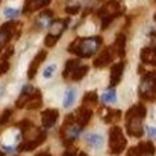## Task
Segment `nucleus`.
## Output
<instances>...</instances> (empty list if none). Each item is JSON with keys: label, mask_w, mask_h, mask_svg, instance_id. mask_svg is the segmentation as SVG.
<instances>
[{"label": "nucleus", "mask_w": 156, "mask_h": 156, "mask_svg": "<svg viewBox=\"0 0 156 156\" xmlns=\"http://www.w3.org/2000/svg\"><path fill=\"white\" fill-rule=\"evenodd\" d=\"M102 102L106 105H112L117 102V94H115V90H112V88H109L106 93L102 94Z\"/></svg>", "instance_id": "nucleus-25"}, {"label": "nucleus", "mask_w": 156, "mask_h": 156, "mask_svg": "<svg viewBox=\"0 0 156 156\" xmlns=\"http://www.w3.org/2000/svg\"><path fill=\"white\" fill-rule=\"evenodd\" d=\"M102 37H88V38H77L68 46V52L74 53L79 58H90L97 52L102 46Z\"/></svg>", "instance_id": "nucleus-3"}, {"label": "nucleus", "mask_w": 156, "mask_h": 156, "mask_svg": "<svg viewBox=\"0 0 156 156\" xmlns=\"http://www.w3.org/2000/svg\"><path fill=\"white\" fill-rule=\"evenodd\" d=\"M64 156H76V153H74V152H67Z\"/></svg>", "instance_id": "nucleus-34"}, {"label": "nucleus", "mask_w": 156, "mask_h": 156, "mask_svg": "<svg viewBox=\"0 0 156 156\" xmlns=\"http://www.w3.org/2000/svg\"><path fill=\"white\" fill-rule=\"evenodd\" d=\"M0 156H3V155H2V153H0Z\"/></svg>", "instance_id": "nucleus-37"}, {"label": "nucleus", "mask_w": 156, "mask_h": 156, "mask_svg": "<svg viewBox=\"0 0 156 156\" xmlns=\"http://www.w3.org/2000/svg\"><path fill=\"white\" fill-rule=\"evenodd\" d=\"M67 24H68V20H53L52 24L49 26L50 27V32L46 37V41H44L47 47H53L56 44V41L59 40V37L67 29Z\"/></svg>", "instance_id": "nucleus-8"}, {"label": "nucleus", "mask_w": 156, "mask_h": 156, "mask_svg": "<svg viewBox=\"0 0 156 156\" xmlns=\"http://www.w3.org/2000/svg\"><path fill=\"white\" fill-rule=\"evenodd\" d=\"M83 127L85 126H82L76 120L74 115H68L65 118V123H64L62 129H61V138L65 143V146H70L74 140H77L79 135H80V132L83 130Z\"/></svg>", "instance_id": "nucleus-5"}, {"label": "nucleus", "mask_w": 156, "mask_h": 156, "mask_svg": "<svg viewBox=\"0 0 156 156\" xmlns=\"http://www.w3.org/2000/svg\"><path fill=\"white\" fill-rule=\"evenodd\" d=\"M126 136L123 135V130L118 126L111 127L109 130V150L114 155H120L124 149H126Z\"/></svg>", "instance_id": "nucleus-7"}, {"label": "nucleus", "mask_w": 156, "mask_h": 156, "mask_svg": "<svg viewBox=\"0 0 156 156\" xmlns=\"http://www.w3.org/2000/svg\"><path fill=\"white\" fill-rule=\"evenodd\" d=\"M41 106V93H40V90L35 93V96L30 99V102L26 105V108L27 109H37V108H40Z\"/></svg>", "instance_id": "nucleus-27"}, {"label": "nucleus", "mask_w": 156, "mask_h": 156, "mask_svg": "<svg viewBox=\"0 0 156 156\" xmlns=\"http://www.w3.org/2000/svg\"><path fill=\"white\" fill-rule=\"evenodd\" d=\"M146 117V108L144 105L138 103L132 106L127 114H126V130L130 136L140 138L144 133V127H143V120Z\"/></svg>", "instance_id": "nucleus-2"}, {"label": "nucleus", "mask_w": 156, "mask_h": 156, "mask_svg": "<svg viewBox=\"0 0 156 156\" xmlns=\"http://www.w3.org/2000/svg\"><path fill=\"white\" fill-rule=\"evenodd\" d=\"M58 118H59V114H58L56 109H46V111L41 114V123H43L44 129L53 127V126L56 124Z\"/></svg>", "instance_id": "nucleus-14"}, {"label": "nucleus", "mask_w": 156, "mask_h": 156, "mask_svg": "<svg viewBox=\"0 0 156 156\" xmlns=\"http://www.w3.org/2000/svg\"><path fill=\"white\" fill-rule=\"evenodd\" d=\"M52 0H24V14H30L34 11H38L44 6H47Z\"/></svg>", "instance_id": "nucleus-16"}, {"label": "nucleus", "mask_w": 156, "mask_h": 156, "mask_svg": "<svg viewBox=\"0 0 156 156\" xmlns=\"http://www.w3.org/2000/svg\"><path fill=\"white\" fill-rule=\"evenodd\" d=\"M83 0H67V6H65V12L70 15H74L79 12L80 6H82Z\"/></svg>", "instance_id": "nucleus-21"}, {"label": "nucleus", "mask_w": 156, "mask_h": 156, "mask_svg": "<svg viewBox=\"0 0 156 156\" xmlns=\"http://www.w3.org/2000/svg\"><path fill=\"white\" fill-rule=\"evenodd\" d=\"M155 155V146L152 143H140L136 147H132L127 156H153Z\"/></svg>", "instance_id": "nucleus-10"}, {"label": "nucleus", "mask_w": 156, "mask_h": 156, "mask_svg": "<svg viewBox=\"0 0 156 156\" xmlns=\"http://www.w3.org/2000/svg\"><path fill=\"white\" fill-rule=\"evenodd\" d=\"M112 47H114V52H115L117 56L123 58V56H124V52H126V37H124L123 34H118Z\"/></svg>", "instance_id": "nucleus-19"}, {"label": "nucleus", "mask_w": 156, "mask_h": 156, "mask_svg": "<svg viewBox=\"0 0 156 156\" xmlns=\"http://www.w3.org/2000/svg\"><path fill=\"white\" fill-rule=\"evenodd\" d=\"M138 93L143 100H147V102L156 100V71H149L143 76Z\"/></svg>", "instance_id": "nucleus-6"}, {"label": "nucleus", "mask_w": 156, "mask_h": 156, "mask_svg": "<svg viewBox=\"0 0 156 156\" xmlns=\"http://www.w3.org/2000/svg\"><path fill=\"white\" fill-rule=\"evenodd\" d=\"M46 56H47L46 50H40V52H38V55L34 58V61L30 62L29 71H27V77H29V79H34V77H35V74H37V71H38V68H40L41 62L46 59Z\"/></svg>", "instance_id": "nucleus-15"}, {"label": "nucleus", "mask_w": 156, "mask_h": 156, "mask_svg": "<svg viewBox=\"0 0 156 156\" xmlns=\"http://www.w3.org/2000/svg\"><path fill=\"white\" fill-rule=\"evenodd\" d=\"M37 91H38V90L34 88L32 85H26V87H23L21 94H20V97H18V100H17L15 106H17V108H26V105L30 102V99L35 96Z\"/></svg>", "instance_id": "nucleus-12"}, {"label": "nucleus", "mask_w": 156, "mask_h": 156, "mask_svg": "<svg viewBox=\"0 0 156 156\" xmlns=\"http://www.w3.org/2000/svg\"><path fill=\"white\" fill-rule=\"evenodd\" d=\"M21 24L17 23V21H9V23H5L2 27H0V52L6 47L8 41L14 37V32L17 30V27H20Z\"/></svg>", "instance_id": "nucleus-9"}, {"label": "nucleus", "mask_w": 156, "mask_h": 156, "mask_svg": "<svg viewBox=\"0 0 156 156\" xmlns=\"http://www.w3.org/2000/svg\"><path fill=\"white\" fill-rule=\"evenodd\" d=\"M114 47H106L102 50V53H99V56L94 59V67L96 68H103L106 65H109L114 61Z\"/></svg>", "instance_id": "nucleus-11"}, {"label": "nucleus", "mask_w": 156, "mask_h": 156, "mask_svg": "<svg viewBox=\"0 0 156 156\" xmlns=\"http://www.w3.org/2000/svg\"><path fill=\"white\" fill-rule=\"evenodd\" d=\"M52 18H53V11L50 9H46L40 14L38 20H37V26L38 29H44V27H49L52 24Z\"/></svg>", "instance_id": "nucleus-17"}, {"label": "nucleus", "mask_w": 156, "mask_h": 156, "mask_svg": "<svg viewBox=\"0 0 156 156\" xmlns=\"http://www.w3.org/2000/svg\"><path fill=\"white\" fill-rule=\"evenodd\" d=\"M3 15L8 17V18H15V17L20 15V9H17V8H6L3 11Z\"/></svg>", "instance_id": "nucleus-28"}, {"label": "nucleus", "mask_w": 156, "mask_h": 156, "mask_svg": "<svg viewBox=\"0 0 156 156\" xmlns=\"http://www.w3.org/2000/svg\"><path fill=\"white\" fill-rule=\"evenodd\" d=\"M80 65V62L77 61V59H70V61H67V64H65V70H64V77L65 79H70V76L73 74V71L77 68Z\"/></svg>", "instance_id": "nucleus-23"}, {"label": "nucleus", "mask_w": 156, "mask_h": 156, "mask_svg": "<svg viewBox=\"0 0 156 156\" xmlns=\"http://www.w3.org/2000/svg\"><path fill=\"white\" fill-rule=\"evenodd\" d=\"M141 61L149 65H156V49L155 47H144L141 50Z\"/></svg>", "instance_id": "nucleus-18"}, {"label": "nucleus", "mask_w": 156, "mask_h": 156, "mask_svg": "<svg viewBox=\"0 0 156 156\" xmlns=\"http://www.w3.org/2000/svg\"><path fill=\"white\" fill-rule=\"evenodd\" d=\"M155 21H156V14H155Z\"/></svg>", "instance_id": "nucleus-36"}, {"label": "nucleus", "mask_w": 156, "mask_h": 156, "mask_svg": "<svg viewBox=\"0 0 156 156\" xmlns=\"http://www.w3.org/2000/svg\"><path fill=\"white\" fill-rule=\"evenodd\" d=\"M8 70H9V62H8V59L2 58V59H0V74L6 73Z\"/></svg>", "instance_id": "nucleus-31"}, {"label": "nucleus", "mask_w": 156, "mask_h": 156, "mask_svg": "<svg viewBox=\"0 0 156 156\" xmlns=\"http://www.w3.org/2000/svg\"><path fill=\"white\" fill-rule=\"evenodd\" d=\"M124 65L126 62H117L115 65H112L111 68V74H109V85L111 87H115L120 83L121 77H123V73H124Z\"/></svg>", "instance_id": "nucleus-13"}, {"label": "nucleus", "mask_w": 156, "mask_h": 156, "mask_svg": "<svg viewBox=\"0 0 156 156\" xmlns=\"http://www.w3.org/2000/svg\"><path fill=\"white\" fill-rule=\"evenodd\" d=\"M11 109H6L5 112H3V115L0 117V124H6V121L9 120V117H11Z\"/></svg>", "instance_id": "nucleus-32"}, {"label": "nucleus", "mask_w": 156, "mask_h": 156, "mask_svg": "<svg viewBox=\"0 0 156 156\" xmlns=\"http://www.w3.org/2000/svg\"><path fill=\"white\" fill-rule=\"evenodd\" d=\"M88 67L87 65H79L74 71H73V74L70 76V79H73V80H82L87 74H88Z\"/></svg>", "instance_id": "nucleus-24"}, {"label": "nucleus", "mask_w": 156, "mask_h": 156, "mask_svg": "<svg viewBox=\"0 0 156 156\" xmlns=\"http://www.w3.org/2000/svg\"><path fill=\"white\" fill-rule=\"evenodd\" d=\"M121 117V114H120V111H108V115L105 117V121H115V120H118Z\"/></svg>", "instance_id": "nucleus-29"}, {"label": "nucleus", "mask_w": 156, "mask_h": 156, "mask_svg": "<svg viewBox=\"0 0 156 156\" xmlns=\"http://www.w3.org/2000/svg\"><path fill=\"white\" fill-rule=\"evenodd\" d=\"M85 141L94 149H100L103 146V136L100 133H88L85 136Z\"/></svg>", "instance_id": "nucleus-20"}, {"label": "nucleus", "mask_w": 156, "mask_h": 156, "mask_svg": "<svg viewBox=\"0 0 156 156\" xmlns=\"http://www.w3.org/2000/svg\"><path fill=\"white\" fill-rule=\"evenodd\" d=\"M18 126L21 127V135H23V143L18 147L20 152H30L46 141V132L35 127L30 121L24 120Z\"/></svg>", "instance_id": "nucleus-1"}, {"label": "nucleus", "mask_w": 156, "mask_h": 156, "mask_svg": "<svg viewBox=\"0 0 156 156\" xmlns=\"http://www.w3.org/2000/svg\"><path fill=\"white\" fill-rule=\"evenodd\" d=\"M74 100H76V90L74 88H68L64 94V108L70 109L73 105H74Z\"/></svg>", "instance_id": "nucleus-22"}, {"label": "nucleus", "mask_w": 156, "mask_h": 156, "mask_svg": "<svg viewBox=\"0 0 156 156\" xmlns=\"http://www.w3.org/2000/svg\"><path fill=\"white\" fill-rule=\"evenodd\" d=\"M38 156H50V155H47V153H40Z\"/></svg>", "instance_id": "nucleus-35"}, {"label": "nucleus", "mask_w": 156, "mask_h": 156, "mask_svg": "<svg viewBox=\"0 0 156 156\" xmlns=\"http://www.w3.org/2000/svg\"><path fill=\"white\" fill-rule=\"evenodd\" d=\"M99 102V97H97V93H94V91H91V93H87L85 96H83V105L85 106H94V105H97Z\"/></svg>", "instance_id": "nucleus-26"}, {"label": "nucleus", "mask_w": 156, "mask_h": 156, "mask_svg": "<svg viewBox=\"0 0 156 156\" xmlns=\"http://www.w3.org/2000/svg\"><path fill=\"white\" fill-rule=\"evenodd\" d=\"M55 73H56V64H50V65L44 70L43 76H44V79H50Z\"/></svg>", "instance_id": "nucleus-30"}, {"label": "nucleus", "mask_w": 156, "mask_h": 156, "mask_svg": "<svg viewBox=\"0 0 156 156\" xmlns=\"http://www.w3.org/2000/svg\"><path fill=\"white\" fill-rule=\"evenodd\" d=\"M146 130H147V133H149V136H150V138H155V140H156V127H153V126H149Z\"/></svg>", "instance_id": "nucleus-33"}, {"label": "nucleus", "mask_w": 156, "mask_h": 156, "mask_svg": "<svg viewBox=\"0 0 156 156\" xmlns=\"http://www.w3.org/2000/svg\"><path fill=\"white\" fill-rule=\"evenodd\" d=\"M123 11L124 9H123V6H121V3L118 0H108L105 5H102V8L97 12V15H99L100 21H102V29L105 30L111 24V21L114 18H117L118 15L123 14Z\"/></svg>", "instance_id": "nucleus-4"}]
</instances>
